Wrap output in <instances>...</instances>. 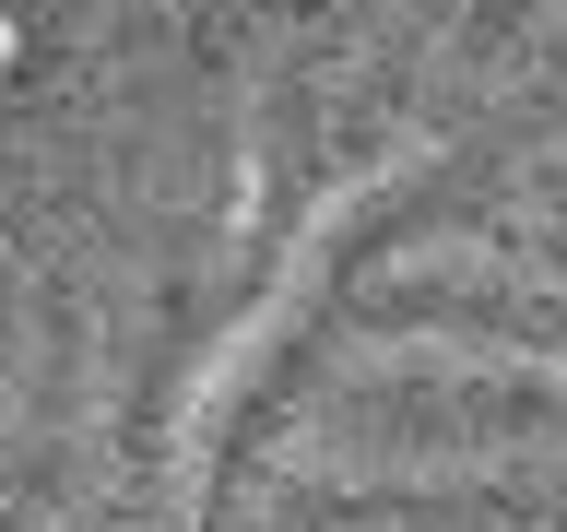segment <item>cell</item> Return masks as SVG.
<instances>
[{"label": "cell", "instance_id": "obj_1", "mask_svg": "<svg viewBox=\"0 0 567 532\" xmlns=\"http://www.w3.org/2000/svg\"><path fill=\"white\" fill-rule=\"evenodd\" d=\"M12 60H24V35H12V12H0V71H12Z\"/></svg>", "mask_w": 567, "mask_h": 532}]
</instances>
